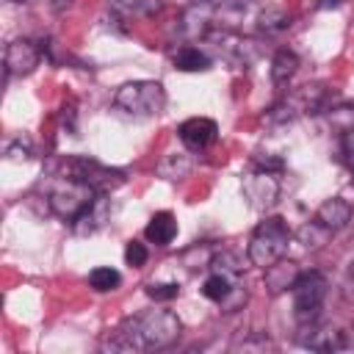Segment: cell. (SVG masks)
Listing matches in <instances>:
<instances>
[{
  "label": "cell",
  "instance_id": "obj_1",
  "mask_svg": "<svg viewBox=\"0 0 354 354\" xmlns=\"http://www.w3.org/2000/svg\"><path fill=\"white\" fill-rule=\"evenodd\" d=\"M180 337V318L171 310H147L124 318L108 337L113 351H155Z\"/></svg>",
  "mask_w": 354,
  "mask_h": 354
},
{
  "label": "cell",
  "instance_id": "obj_2",
  "mask_svg": "<svg viewBox=\"0 0 354 354\" xmlns=\"http://www.w3.org/2000/svg\"><path fill=\"white\" fill-rule=\"evenodd\" d=\"M290 243V227L282 216H268L263 218L254 232H252V241H249V260L252 266H260V268H268L271 263H277L285 249Z\"/></svg>",
  "mask_w": 354,
  "mask_h": 354
},
{
  "label": "cell",
  "instance_id": "obj_3",
  "mask_svg": "<svg viewBox=\"0 0 354 354\" xmlns=\"http://www.w3.org/2000/svg\"><path fill=\"white\" fill-rule=\"evenodd\" d=\"M113 105L127 116H158L166 108V91L158 80H133L119 86V91L113 94Z\"/></svg>",
  "mask_w": 354,
  "mask_h": 354
},
{
  "label": "cell",
  "instance_id": "obj_4",
  "mask_svg": "<svg viewBox=\"0 0 354 354\" xmlns=\"http://www.w3.org/2000/svg\"><path fill=\"white\" fill-rule=\"evenodd\" d=\"M94 199H97V191H94L88 183H83L80 177H72V174L58 177L55 185L47 191V205H50V210H53L58 218L69 221V224H72Z\"/></svg>",
  "mask_w": 354,
  "mask_h": 354
},
{
  "label": "cell",
  "instance_id": "obj_5",
  "mask_svg": "<svg viewBox=\"0 0 354 354\" xmlns=\"http://www.w3.org/2000/svg\"><path fill=\"white\" fill-rule=\"evenodd\" d=\"M326 277L321 271H304L293 282V315L301 326H310L318 321L324 299H326Z\"/></svg>",
  "mask_w": 354,
  "mask_h": 354
},
{
  "label": "cell",
  "instance_id": "obj_6",
  "mask_svg": "<svg viewBox=\"0 0 354 354\" xmlns=\"http://www.w3.org/2000/svg\"><path fill=\"white\" fill-rule=\"evenodd\" d=\"M64 171L72 174V177H80V180L88 183L97 194H111L113 188H119V185L124 183V171L111 169V166H102V163H97V160H91V158H83V155L66 158Z\"/></svg>",
  "mask_w": 354,
  "mask_h": 354
},
{
  "label": "cell",
  "instance_id": "obj_7",
  "mask_svg": "<svg viewBox=\"0 0 354 354\" xmlns=\"http://www.w3.org/2000/svg\"><path fill=\"white\" fill-rule=\"evenodd\" d=\"M324 97H326V91H324L321 86H301V88L290 91L282 102H277V105L271 108V119L285 122V119H293V116H299V113L321 111V108H324Z\"/></svg>",
  "mask_w": 354,
  "mask_h": 354
},
{
  "label": "cell",
  "instance_id": "obj_8",
  "mask_svg": "<svg viewBox=\"0 0 354 354\" xmlns=\"http://www.w3.org/2000/svg\"><path fill=\"white\" fill-rule=\"evenodd\" d=\"M243 194H246V199H249V205L254 210L271 207L277 202V194H279L277 171H268V169L254 166V171L246 174V180H243Z\"/></svg>",
  "mask_w": 354,
  "mask_h": 354
},
{
  "label": "cell",
  "instance_id": "obj_9",
  "mask_svg": "<svg viewBox=\"0 0 354 354\" xmlns=\"http://www.w3.org/2000/svg\"><path fill=\"white\" fill-rule=\"evenodd\" d=\"M41 61V50L30 39H14L6 47V77H22L30 75Z\"/></svg>",
  "mask_w": 354,
  "mask_h": 354
},
{
  "label": "cell",
  "instance_id": "obj_10",
  "mask_svg": "<svg viewBox=\"0 0 354 354\" xmlns=\"http://www.w3.org/2000/svg\"><path fill=\"white\" fill-rule=\"evenodd\" d=\"M180 141L191 149V152H202V149H207L213 141H216V136H218V124L213 122V119H207V116H191V119H185L183 124H180Z\"/></svg>",
  "mask_w": 354,
  "mask_h": 354
},
{
  "label": "cell",
  "instance_id": "obj_11",
  "mask_svg": "<svg viewBox=\"0 0 354 354\" xmlns=\"http://www.w3.org/2000/svg\"><path fill=\"white\" fill-rule=\"evenodd\" d=\"M266 274H263V279H266V288H268V293H274V296H279V293H285L288 288H293V282L299 279V266L293 263V260H285V257H279L277 263H271L268 268H263Z\"/></svg>",
  "mask_w": 354,
  "mask_h": 354
},
{
  "label": "cell",
  "instance_id": "obj_12",
  "mask_svg": "<svg viewBox=\"0 0 354 354\" xmlns=\"http://www.w3.org/2000/svg\"><path fill=\"white\" fill-rule=\"evenodd\" d=\"M313 218L335 235L337 230H343V227L351 221V205H348L346 199H340V196H332V199H326V202L315 210Z\"/></svg>",
  "mask_w": 354,
  "mask_h": 354
},
{
  "label": "cell",
  "instance_id": "obj_13",
  "mask_svg": "<svg viewBox=\"0 0 354 354\" xmlns=\"http://www.w3.org/2000/svg\"><path fill=\"white\" fill-rule=\"evenodd\" d=\"M108 213H111L108 196H105V194H97V199L72 221V230H75L77 235H91L94 230H100V227L108 221Z\"/></svg>",
  "mask_w": 354,
  "mask_h": 354
},
{
  "label": "cell",
  "instance_id": "obj_14",
  "mask_svg": "<svg viewBox=\"0 0 354 354\" xmlns=\"http://www.w3.org/2000/svg\"><path fill=\"white\" fill-rule=\"evenodd\" d=\"M144 235H147V241L155 243V246H169V243L174 241V235H177V218H174L169 210H160V213H155V216L149 218Z\"/></svg>",
  "mask_w": 354,
  "mask_h": 354
},
{
  "label": "cell",
  "instance_id": "obj_15",
  "mask_svg": "<svg viewBox=\"0 0 354 354\" xmlns=\"http://www.w3.org/2000/svg\"><path fill=\"white\" fill-rule=\"evenodd\" d=\"M174 69H180V72H207L210 69V55L205 53V50H199V47H194V44H183V47H177V53H174Z\"/></svg>",
  "mask_w": 354,
  "mask_h": 354
},
{
  "label": "cell",
  "instance_id": "obj_16",
  "mask_svg": "<svg viewBox=\"0 0 354 354\" xmlns=\"http://www.w3.org/2000/svg\"><path fill=\"white\" fill-rule=\"evenodd\" d=\"M299 69V55L293 50H279L271 61V80L274 86H285Z\"/></svg>",
  "mask_w": 354,
  "mask_h": 354
},
{
  "label": "cell",
  "instance_id": "obj_17",
  "mask_svg": "<svg viewBox=\"0 0 354 354\" xmlns=\"http://www.w3.org/2000/svg\"><path fill=\"white\" fill-rule=\"evenodd\" d=\"M119 282H122V274H119L116 268H111V266H97V268L88 274V285H91L94 290H100V293L116 290Z\"/></svg>",
  "mask_w": 354,
  "mask_h": 354
},
{
  "label": "cell",
  "instance_id": "obj_18",
  "mask_svg": "<svg viewBox=\"0 0 354 354\" xmlns=\"http://www.w3.org/2000/svg\"><path fill=\"white\" fill-rule=\"evenodd\" d=\"M329 235H332V232H329L326 227H321L315 218L307 221V224L299 230V241H301L307 249H318V246H324V243L329 241Z\"/></svg>",
  "mask_w": 354,
  "mask_h": 354
},
{
  "label": "cell",
  "instance_id": "obj_19",
  "mask_svg": "<svg viewBox=\"0 0 354 354\" xmlns=\"http://www.w3.org/2000/svg\"><path fill=\"white\" fill-rule=\"evenodd\" d=\"M288 25H290V17H288L282 8H266V11L260 14V28L268 30V33H274V30H285Z\"/></svg>",
  "mask_w": 354,
  "mask_h": 354
},
{
  "label": "cell",
  "instance_id": "obj_20",
  "mask_svg": "<svg viewBox=\"0 0 354 354\" xmlns=\"http://www.w3.org/2000/svg\"><path fill=\"white\" fill-rule=\"evenodd\" d=\"M147 296L155 301H171L180 296V285L177 282H152V285H147Z\"/></svg>",
  "mask_w": 354,
  "mask_h": 354
},
{
  "label": "cell",
  "instance_id": "obj_21",
  "mask_svg": "<svg viewBox=\"0 0 354 354\" xmlns=\"http://www.w3.org/2000/svg\"><path fill=\"white\" fill-rule=\"evenodd\" d=\"M113 6L127 14H155L160 8V0H113Z\"/></svg>",
  "mask_w": 354,
  "mask_h": 354
},
{
  "label": "cell",
  "instance_id": "obj_22",
  "mask_svg": "<svg viewBox=\"0 0 354 354\" xmlns=\"http://www.w3.org/2000/svg\"><path fill=\"white\" fill-rule=\"evenodd\" d=\"M124 260H127V266L141 268V266L147 263V246H144V243H138V241H130V243H127V249H124Z\"/></svg>",
  "mask_w": 354,
  "mask_h": 354
},
{
  "label": "cell",
  "instance_id": "obj_23",
  "mask_svg": "<svg viewBox=\"0 0 354 354\" xmlns=\"http://www.w3.org/2000/svg\"><path fill=\"white\" fill-rule=\"evenodd\" d=\"M340 152H343V160L351 171V183H354V127L343 133V141H340Z\"/></svg>",
  "mask_w": 354,
  "mask_h": 354
},
{
  "label": "cell",
  "instance_id": "obj_24",
  "mask_svg": "<svg viewBox=\"0 0 354 354\" xmlns=\"http://www.w3.org/2000/svg\"><path fill=\"white\" fill-rule=\"evenodd\" d=\"M8 160H28L30 158V149H28V144H22V141H17V144H11L8 147Z\"/></svg>",
  "mask_w": 354,
  "mask_h": 354
},
{
  "label": "cell",
  "instance_id": "obj_25",
  "mask_svg": "<svg viewBox=\"0 0 354 354\" xmlns=\"http://www.w3.org/2000/svg\"><path fill=\"white\" fill-rule=\"evenodd\" d=\"M340 3H346V0H321V8H337Z\"/></svg>",
  "mask_w": 354,
  "mask_h": 354
},
{
  "label": "cell",
  "instance_id": "obj_26",
  "mask_svg": "<svg viewBox=\"0 0 354 354\" xmlns=\"http://www.w3.org/2000/svg\"><path fill=\"white\" fill-rule=\"evenodd\" d=\"M69 3H72V0H53V8H55V11H61V8H64V6H69Z\"/></svg>",
  "mask_w": 354,
  "mask_h": 354
},
{
  "label": "cell",
  "instance_id": "obj_27",
  "mask_svg": "<svg viewBox=\"0 0 354 354\" xmlns=\"http://www.w3.org/2000/svg\"><path fill=\"white\" fill-rule=\"evenodd\" d=\"M11 3H28V0H11Z\"/></svg>",
  "mask_w": 354,
  "mask_h": 354
},
{
  "label": "cell",
  "instance_id": "obj_28",
  "mask_svg": "<svg viewBox=\"0 0 354 354\" xmlns=\"http://www.w3.org/2000/svg\"><path fill=\"white\" fill-rule=\"evenodd\" d=\"M351 277H354V263H351Z\"/></svg>",
  "mask_w": 354,
  "mask_h": 354
}]
</instances>
